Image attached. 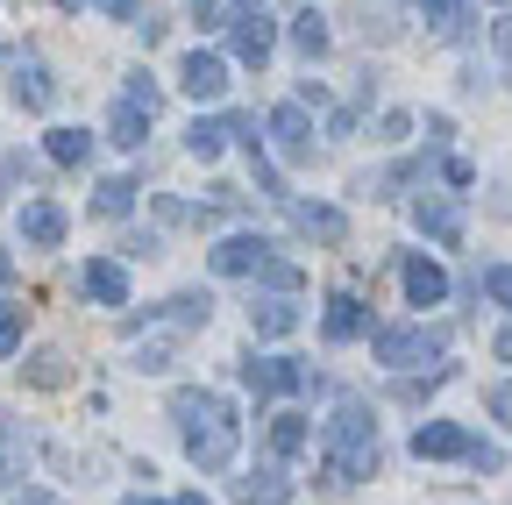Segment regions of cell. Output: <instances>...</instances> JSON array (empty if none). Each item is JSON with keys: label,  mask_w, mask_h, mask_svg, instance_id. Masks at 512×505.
Wrapping results in <instances>:
<instances>
[{"label": "cell", "mask_w": 512, "mask_h": 505, "mask_svg": "<svg viewBox=\"0 0 512 505\" xmlns=\"http://www.w3.org/2000/svg\"><path fill=\"white\" fill-rule=\"evenodd\" d=\"M15 505H57V498H50V491H29V498H15Z\"/></svg>", "instance_id": "cell-37"}, {"label": "cell", "mask_w": 512, "mask_h": 505, "mask_svg": "<svg viewBox=\"0 0 512 505\" xmlns=\"http://www.w3.org/2000/svg\"><path fill=\"white\" fill-rule=\"evenodd\" d=\"M484 292H491L498 306H512V264H491V271H484Z\"/></svg>", "instance_id": "cell-30"}, {"label": "cell", "mask_w": 512, "mask_h": 505, "mask_svg": "<svg viewBox=\"0 0 512 505\" xmlns=\"http://www.w3.org/2000/svg\"><path fill=\"white\" fill-rule=\"evenodd\" d=\"M8 278H15V264H8V249H0V285H8Z\"/></svg>", "instance_id": "cell-39"}, {"label": "cell", "mask_w": 512, "mask_h": 505, "mask_svg": "<svg viewBox=\"0 0 512 505\" xmlns=\"http://www.w3.org/2000/svg\"><path fill=\"white\" fill-rule=\"evenodd\" d=\"M413 456H420V463L463 456V463H477V470H505V449H491V441H470L456 420H427V427H413Z\"/></svg>", "instance_id": "cell-4"}, {"label": "cell", "mask_w": 512, "mask_h": 505, "mask_svg": "<svg viewBox=\"0 0 512 505\" xmlns=\"http://www.w3.org/2000/svg\"><path fill=\"white\" fill-rule=\"evenodd\" d=\"M121 100H136V107H150V114L164 107V93H157V79H150V72H128V93H121Z\"/></svg>", "instance_id": "cell-29"}, {"label": "cell", "mask_w": 512, "mask_h": 505, "mask_svg": "<svg viewBox=\"0 0 512 505\" xmlns=\"http://www.w3.org/2000/svg\"><path fill=\"white\" fill-rule=\"evenodd\" d=\"M320 449H328V477L335 484H356V477H377V420L363 399H342L320 427Z\"/></svg>", "instance_id": "cell-2"}, {"label": "cell", "mask_w": 512, "mask_h": 505, "mask_svg": "<svg viewBox=\"0 0 512 505\" xmlns=\"http://www.w3.org/2000/svg\"><path fill=\"white\" fill-rule=\"evenodd\" d=\"M100 8H107L114 22H136V15H143V0H100Z\"/></svg>", "instance_id": "cell-33"}, {"label": "cell", "mask_w": 512, "mask_h": 505, "mask_svg": "<svg viewBox=\"0 0 512 505\" xmlns=\"http://www.w3.org/2000/svg\"><path fill=\"white\" fill-rule=\"evenodd\" d=\"M491 356H498V363H512V328H498V335H491Z\"/></svg>", "instance_id": "cell-36"}, {"label": "cell", "mask_w": 512, "mask_h": 505, "mask_svg": "<svg viewBox=\"0 0 512 505\" xmlns=\"http://www.w3.org/2000/svg\"><path fill=\"white\" fill-rule=\"evenodd\" d=\"M22 370H29L36 392H64V385H72V356H64V349H43V356H29Z\"/></svg>", "instance_id": "cell-20"}, {"label": "cell", "mask_w": 512, "mask_h": 505, "mask_svg": "<svg viewBox=\"0 0 512 505\" xmlns=\"http://www.w3.org/2000/svg\"><path fill=\"white\" fill-rule=\"evenodd\" d=\"M249 328H256V335H271V342H278V335H292V328H299V306H292V292H278V299H256V306H249Z\"/></svg>", "instance_id": "cell-18"}, {"label": "cell", "mask_w": 512, "mask_h": 505, "mask_svg": "<svg viewBox=\"0 0 512 505\" xmlns=\"http://www.w3.org/2000/svg\"><path fill=\"white\" fill-rule=\"evenodd\" d=\"M498 8H512V0H498Z\"/></svg>", "instance_id": "cell-41"}, {"label": "cell", "mask_w": 512, "mask_h": 505, "mask_svg": "<svg viewBox=\"0 0 512 505\" xmlns=\"http://www.w3.org/2000/svg\"><path fill=\"white\" fill-rule=\"evenodd\" d=\"M50 8H64V15H79V8H86V0H50Z\"/></svg>", "instance_id": "cell-38"}, {"label": "cell", "mask_w": 512, "mask_h": 505, "mask_svg": "<svg viewBox=\"0 0 512 505\" xmlns=\"http://www.w3.org/2000/svg\"><path fill=\"white\" fill-rule=\"evenodd\" d=\"M171 420H178L185 456L200 463V470H228V463H235V449H242V420H235V406H228L221 392H207V385H178V392H171Z\"/></svg>", "instance_id": "cell-1"}, {"label": "cell", "mask_w": 512, "mask_h": 505, "mask_svg": "<svg viewBox=\"0 0 512 505\" xmlns=\"http://www.w3.org/2000/svg\"><path fill=\"white\" fill-rule=\"evenodd\" d=\"M399 285H406L413 306H441V299H448V271H441L434 257H406V264H399Z\"/></svg>", "instance_id": "cell-13"}, {"label": "cell", "mask_w": 512, "mask_h": 505, "mask_svg": "<svg viewBox=\"0 0 512 505\" xmlns=\"http://www.w3.org/2000/svg\"><path fill=\"white\" fill-rule=\"evenodd\" d=\"M292 43H299L306 65H313V57H328V22H320L313 8H306V15H292Z\"/></svg>", "instance_id": "cell-27"}, {"label": "cell", "mask_w": 512, "mask_h": 505, "mask_svg": "<svg viewBox=\"0 0 512 505\" xmlns=\"http://www.w3.org/2000/svg\"><path fill=\"white\" fill-rule=\"evenodd\" d=\"M43 150H50V164L79 171V164L93 157V136H86V129H50V143H43Z\"/></svg>", "instance_id": "cell-22"}, {"label": "cell", "mask_w": 512, "mask_h": 505, "mask_svg": "<svg viewBox=\"0 0 512 505\" xmlns=\"http://www.w3.org/2000/svg\"><path fill=\"white\" fill-rule=\"evenodd\" d=\"M214 271H221V278H264L271 292H299V285H306V271L285 264V257H271L264 235H228V242H214Z\"/></svg>", "instance_id": "cell-3"}, {"label": "cell", "mask_w": 512, "mask_h": 505, "mask_svg": "<svg viewBox=\"0 0 512 505\" xmlns=\"http://www.w3.org/2000/svg\"><path fill=\"white\" fill-rule=\"evenodd\" d=\"M285 491H292V484H285L278 470H256V477H242V484H235V498H242V505H285Z\"/></svg>", "instance_id": "cell-26"}, {"label": "cell", "mask_w": 512, "mask_h": 505, "mask_svg": "<svg viewBox=\"0 0 512 505\" xmlns=\"http://www.w3.org/2000/svg\"><path fill=\"white\" fill-rule=\"evenodd\" d=\"M363 328H370V306H363L356 292H335V299H328V342H356Z\"/></svg>", "instance_id": "cell-17"}, {"label": "cell", "mask_w": 512, "mask_h": 505, "mask_svg": "<svg viewBox=\"0 0 512 505\" xmlns=\"http://www.w3.org/2000/svg\"><path fill=\"white\" fill-rule=\"evenodd\" d=\"M413 221H420L441 249H456V242H463V207H456V200H420V207H413Z\"/></svg>", "instance_id": "cell-15"}, {"label": "cell", "mask_w": 512, "mask_h": 505, "mask_svg": "<svg viewBox=\"0 0 512 505\" xmlns=\"http://www.w3.org/2000/svg\"><path fill=\"white\" fill-rule=\"evenodd\" d=\"M79 292L100 299V306H128V271H121L114 257H93V264L79 271Z\"/></svg>", "instance_id": "cell-14"}, {"label": "cell", "mask_w": 512, "mask_h": 505, "mask_svg": "<svg viewBox=\"0 0 512 505\" xmlns=\"http://www.w3.org/2000/svg\"><path fill=\"white\" fill-rule=\"evenodd\" d=\"M491 43H498V57L512 65V15H498V29H491Z\"/></svg>", "instance_id": "cell-34"}, {"label": "cell", "mask_w": 512, "mask_h": 505, "mask_svg": "<svg viewBox=\"0 0 512 505\" xmlns=\"http://www.w3.org/2000/svg\"><path fill=\"white\" fill-rule=\"evenodd\" d=\"M185 150L200 157V164H214V157L228 150V114H221V121H192V129H185Z\"/></svg>", "instance_id": "cell-23"}, {"label": "cell", "mask_w": 512, "mask_h": 505, "mask_svg": "<svg viewBox=\"0 0 512 505\" xmlns=\"http://www.w3.org/2000/svg\"><path fill=\"white\" fill-rule=\"evenodd\" d=\"M285 214H292V228H299V235H313V242H349V214H342V207L285 200Z\"/></svg>", "instance_id": "cell-12"}, {"label": "cell", "mask_w": 512, "mask_h": 505, "mask_svg": "<svg viewBox=\"0 0 512 505\" xmlns=\"http://www.w3.org/2000/svg\"><path fill=\"white\" fill-rule=\"evenodd\" d=\"M491 420H505V427H512V377H505V385L491 392Z\"/></svg>", "instance_id": "cell-31"}, {"label": "cell", "mask_w": 512, "mask_h": 505, "mask_svg": "<svg viewBox=\"0 0 512 505\" xmlns=\"http://www.w3.org/2000/svg\"><path fill=\"white\" fill-rule=\"evenodd\" d=\"M441 356V335L434 328H377V363H392V370H420Z\"/></svg>", "instance_id": "cell-7"}, {"label": "cell", "mask_w": 512, "mask_h": 505, "mask_svg": "<svg viewBox=\"0 0 512 505\" xmlns=\"http://www.w3.org/2000/svg\"><path fill=\"white\" fill-rule=\"evenodd\" d=\"M121 505H164V498H143V491H136V498H121ZM171 505H207V498H200V491H178Z\"/></svg>", "instance_id": "cell-32"}, {"label": "cell", "mask_w": 512, "mask_h": 505, "mask_svg": "<svg viewBox=\"0 0 512 505\" xmlns=\"http://www.w3.org/2000/svg\"><path fill=\"white\" fill-rule=\"evenodd\" d=\"M306 441H313L306 413H278V420H271V456H299Z\"/></svg>", "instance_id": "cell-25"}, {"label": "cell", "mask_w": 512, "mask_h": 505, "mask_svg": "<svg viewBox=\"0 0 512 505\" xmlns=\"http://www.w3.org/2000/svg\"><path fill=\"white\" fill-rule=\"evenodd\" d=\"M271 143H278V157H292V164H306L313 157V121H306V100H285V107H271Z\"/></svg>", "instance_id": "cell-10"}, {"label": "cell", "mask_w": 512, "mask_h": 505, "mask_svg": "<svg viewBox=\"0 0 512 505\" xmlns=\"http://www.w3.org/2000/svg\"><path fill=\"white\" fill-rule=\"evenodd\" d=\"M178 86L192 93V100H221L228 93V65L214 50H185V65H178Z\"/></svg>", "instance_id": "cell-11"}, {"label": "cell", "mask_w": 512, "mask_h": 505, "mask_svg": "<svg viewBox=\"0 0 512 505\" xmlns=\"http://www.w3.org/2000/svg\"><path fill=\"white\" fill-rule=\"evenodd\" d=\"M22 328H29V313H22V306H0V363L22 349Z\"/></svg>", "instance_id": "cell-28"}, {"label": "cell", "mask_w": 512, "mask_h": 505, "mask_svg": "<svg viewBox=\"0 0 512 505\" xmlns=\"http://www.w3.org/2000/svg\"><path fill=\"white\" fill-rule=\"evenodd\" d=\"M214 15H221V0H192V22L200 29H214Z\"/></svg>", "instance_id": "cell-35"}, {"label": "cell", "mask_w": 512, "mask_h": 505, "mask_svg": "<svg viewBox=\"0 0 512 505\" xmlns=\"http://www.w3.org/2000/svg\"><path fill=\"white\" fill-rule=\"evenodd\" d=\"M22 235H29L36 249H57V242H64V207H57V200H29V207H22Z\"/></svg>", "instance_id": "cell-16"}, {"label": "cell", "mask_w": 512, "mask_h": 505, "mask_svg": "<svg viewBox=\"0 0 512 505\" xmlns=\"http://www.w3.org/2000/svg\"><path fill=\"white\" fill-rule=\"evenodd\" d=\"M128 207H136V178H100V185H93V214L121 221Z\"/></svg>", "instance_id": "cell-24"}, {"label": "cell", "mask_w": 512, "mask_h": 505, "mask_svg": "<svg viewBox=\"0 0 512 505\" xmlns=\"http://www.w3.org/2000/svg\"><path fill=\"white\" fill-rule=\"evenodd\" d=\"M228 43H235V57H242L249 72H264V65H271V50H278V22H271L264 0H235V15H228Z\"/></svg>", "instance_id": "cell-5"}, {"label": "cell", "mask_w": 512, "mask_h": 505, "mask_svg": "<svg viewBox=\"0 0 512 505\" xmlns=\"http://www.w3.org/2000/svg\"><path fill=\"white\" fill-rule=\"evenodd\" d=\"M207 313H214L207 292H178V299H164V313H128L121 328H128V335H143V328H178V335H185V328H207Z\"/></svg>", "instance_id": "cell-8"}, {"label": "cell", "mask_w": 512, "mask_h": 505, "mask_svg": "<svg viewBox=\"0 0 512 505\" xmlns=\"http://www.w3.org/2000/svg\"><path fill=\"white\" fill-rule=\"evenodd\" d=\"M8 93H15L29 114H43V107L57 100V79H50V65H43V57H29V50H8Z\"/></svg>", "instance_id": "cell-9"}, {"label": "cell", "mask_w": 512, "mask_h": 505, "mask_svg": "<svg viewBox=\"0 0 512 505\" xmlns=\"http://www.w3.org/2000/svg\"><path fill=\"white\" fill-rule=\"evenodd\" d=\"M143 129H150V107H136V100H114V114H107V136H114L121 150H136V143H143Z\"/></svg>", "instance_id": "cell-21"}, {"label": "cell", "mask_w": 512, "mask_h": 505, "mask_svg": "<svg viewBox=\"0 0 512 505\" xmlns=\"http://www.w3.org/2000/svg\"><path fill=\"white\" fill-rule=\"evenodd\" d=\"M242 385H249L256 399H292V392L313 385V370L292 363V356H249V363H242Z\"/></svg>", "instance_id": "cell-6"}, {"label": "cell", "mask_w": 512, "mask_h": 505, "mask_svg": "<svg viewBox=\"0 0 512 505\" xmlns=\"http://www.w3.org/2000/svg\"><path fill=\"white\" fill-rule=\"evenodd\" d=\"M0 441H8V413H0Z\"/></svg>", "instance_id": "cell-40"}, {"label": "cell", "mask_w": 512, "mask_h": 505, "mask_svg": "<svg viewBox=\"0 0 512 505\" xmlns=\"http://www.w3.org/2000/svg\"><path fill=\"white\" fill-rule=\"evenodd\" d=\"M420 8H427V22H434L441 43H463L470 22H477V15H470V0H420Z\"/></svg>", "instance_id": "cell-19"}]
</instances>
